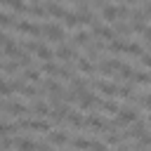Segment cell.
Masks as SVG:
<instances>
[{"label": "cell", "mask_w": 151, "mask_h": 151, "mask_svg": "<svg viewBox=\"0 0 151 151\" xmlns=\"http://www.w3.org/2000/svg\"><path fill=\"white\" fill-rule=\"evenodd\" d=\"M45 142H47V144H57V146H66L71 139H68V134H66L64 130H50V132L45 134Z\"/></svg>", "instance_id": "cell-8"}, {"label": "cell", "mask_w": 151, "mask_h": 151, "mask_svg": "<svg viewBox=\"0 0 151 151\" xmlns=\"http://www.w3.org/2000/svg\"><path fill=\"white\" fill-rule=\"evenodd\" d=\"M137 109H146L151 113V92H144L137 97Z\"/></svg>", "instance_id": "cell-16"}, {"label": "cell", "mask_w": 151, "mask_h": 151, "mask_svg": "<svg viewBox=\"0 0 151 151\" xmlns=\"http://www.w3.org/2000/svg\"><path fill=\"white\" fill-rule=\"evenodd\" d=\"M120 109H123V104L116 99H99V104H97V111H101L106 116H118Z\"/></svg>", "instance_id": "cell-7"}, {"label": "cell", "mask_w": 151, "mask_h": 151, "mask_svg": "<svg viewBox=\"0 0 151 151\" xmlns=\"http://www.w3.org/2000/svg\"><path fill=\"white\" fill-rule=\"evenodd\" d=\"M90 151H109V149H106V144H104L101 139H94L92 146H90Z\"/></svg>", "instance_id": "cell-19"}, {"label": "cell", "mask_w": 151, "mask_h": 151, "mask_svg": "<svg viewBox=\"0 0 151 151\" xmlns=\"http://www.w3.org/2000/svg\"><path fill=\"white\" fill-rule=\"evenodd\" d=\"M142 12H144V14L151 19V2H144V5H142Z\"/></svg>", "instance_id": "cell-21"}, {"label": "cell", "mask_w": 151, "mask_h": 151, "mask_svg": "<svg viewBox=\"0 0 151 151\" xmlns=\"http://www.w3.org/2000/svg\"><path fill=\"white\" fill-rule=\"evenodd\" d=\"M38 68H40L42 73H52V76H59V68H61V64H57V61H42Z\"/></svg>", "instance_id": "cell-15"}, {"label": "cell", "mask_w": 151, "mask_h": 151, "mask_svg": "<svg viewBox=\"0 0 151 151\" xmlns=\"http://www.w3.org/2000/svg\"><path fill=\"white\" fill-rule=\"evenodd\" d=\"M35 57H38L40 61H54V50H52L50 45L40 42V45H38V50H35Z\"/></svg>", "instance_id": "cell-12"}, {"label": "cell", "mask_w": 151, "mask_h": 151, "mask_svg": "<svg viewBox=\"0 0 151 151\" xmlns=\"http://www.w3.org/2000/svg\"><path fill=\"white\" fill-rule=\"evenodd\" d=\"M134 83H137V85H151V73H149V71H137Z\"/></svg>", "instance_id": "cell-17"}, {"label": "cell", "mask_w": 151, "mask_h": 151, "mask_svg": "<svg viewBox=\"0 0 151 151\" xmlns=\"http://www.w3.org/2000/svg\"><path fill=\"white\" fill-rule=\"evenodd\" d=\"M42 35H45V40H50L54 47L61 45V42H66V38H68L64 24H57V21H52V19L42 24Z\"/></svg>", "instance_id": "cell-1"}, {"label": "cell", "mask_w": 151, "mask_h": 151, "mask_svg": "<svg viewBox=\"0 0 151 151\" xmlns=\"http://www.w3.org/2000/svg\"><path fill=\"white\" fill-rule=\"evenodd\" d=\"M38 151H54V149H52L47 142H38Z\"/></svg>", "instance_id": "cell-20"}, {"label": "cell", "mask_w": 151, "mask_h": 151, "mask_svg": "<svg viewBox=\"0 0 151 151\" xmlns=\"http://www.w3.org/2000/svg\"><path fill=\"white\" fill-rule=\"evenodd\" d=\"M85 130H99V132H106L109 130V123L99 116V113H87L85 116Z\"/></svg>", "instance_id": "cell-4"}, {"label": "cell", "mask_w": 151, "mask_h": 151, "mask_svg": "<svg viewBox=\"0 0 151 151\" xmlns=\"http://www.w3.org/2000/svg\"><path fill=\"white\" fill-rule=\"evenodd\" d=\"M17 35H31V38H38V35H42V26L40 24H35V21H31V19H26V17H19V21H17Z\"/></svg>", "instance_id": "cell-2"}, {"label": "cell", "mask_w": 151, "mask_h": 151, "mask_svg": "<svg viewBox=\"0 0 151 151\" xmlns=\"http://www.w3.org/2000/svg\"><path fill=\"white\" fill-rule=\"evenodd\" d=\"M92 142H94V139H87V137H73V139H71V146L78 149V151H90Z\"/></svg>", "instance_id": "cell-14"}, {"label": "cell", "mask_w": 151, "mask_h": 151, "mask_svg": "<svg viewBox=\"0 0 151 151\" xmlns=\"http://www.w3.org/2000/svg\"><path fill=\"white\" fill-rule=\"evenodd\" d=\"M76 68L83 73V76H92L94 71H97V66H94V61L92 59H87L85 54H80L78 59H76Z\"/></svg>", "instance_id": "cell-9"}, {"label": "cell", "mask_w": 151, "mask_h": 151, "mask_svg": "<svg viewBox=\"0 0 151 151\" xmlns=\"http://www.w3.org/2000/svg\"><path fill=\"white\" fill-rule=\"evenodd\" d=\"M92 87H94L97 92H101L104 97H109V99L118 97V92H120V85H116V83H111V80H92Z\"/></svg>", "instance_id": "cell-3"}, {"label": "cell", "mask_w": 151, "mask_h": 151, "mask_svg": "<svg viewBox=\"0 0 151 151\" xmlns=\"http://www.w3.org/2000/svg\"><path fill=\"white\" fill-rule=\"evenodd\" d=\"M97 104H99V97H97L94 92H90V90H87V92H85V94L78 99L80 111H85V109H92V111H94V109H97Z\"/></svg>", "instance_id": "cell-10"}, {"label": "cell", "mask_w": 151, "mask_h": 151, "mask_svg": "<svg viewBox=\"0 0 151 151\" xmlns=\"http://www.w3.org/2000/svg\"><path fill=\"white\" fill-rule=\"evenodd\" d=\"M139 66H144V68H151V52H144V54L139 57Z\"/></svg>", "instance_id": "cell-18"}, {"label": "cell", "mask_w": 151, "mask_h": 151, "mask_svg": "<svg viewBox=\"0 0 151 151\" xmlns=\"http://www.w3.org/2000/svg\"><path fill=\"white\" fill-rule=\"evenodd\" d=\"M21 76H24V80H28L31 85H42V71H40V68H26Z\"/></svg>", "instance_id": "cell-13"}, {"label": "cell", "mask_w": 151, "mask_h": 151, "mask_svg": "<svg viewBox=\"0 0 151 151\" xmlns=\"http://www.w3.org/2000/svg\"><path fill=\"white\" fill-rule=\"evenodd\" d=\"M50 111H52V106H50L47 101H38V99H35V101L31 104V116H38V118H42V116H45V118H47V116H50Z\"/></svg>", "instance_id": "cell-11"}, {"label": "cell", "mask_w": 151, "mask_h": 151, "mask_svg": "<svg viewBox=\"0 0 151 151\" xmlns=\"http://www.w3.org/2000/svg\"><path fill=\"white\" fill-rule=\"evenodd\" d=\"M19 130H35V132H50V120H17Z\"/></svg>", "instance_id": "cell-6"}, {"label": "cell", "mask_w": 151, "mask_h": 151, "mask_svg": "<svg viewBox=\"0 0 151 151\" xmlns=\"http://www.w3.org/2000/svg\"><path fill=\"white\" fill-rule=\"evenodd\" d=\"M106 26H113L118 19H120V7L118 5H104L101 7V17H99Z\"/></svg>", "instance_id": "cell-5"}]
</instances>
